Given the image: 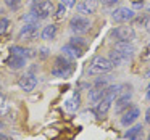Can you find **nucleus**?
I'll return each instance as SVG.
<instances>
[{
    "label": "nucleus",
    "instance_id": "obj_1",
    "mask_svg": "<svg viewBox=\"0 0 150 140\" xmlns=\"http://www.w3.org/2000/svg\"><path fill=\"white\" fill-rule=\"evenodd\" d=\"M113 68H115L113 63L108 58H105V56H95V58L92 60L91 66H89L87 72L91 76H102V74H105V72H110Z\"/></svg>",
    "mask_w": 150,
    "mask_h": 140
},
{
    "label": "nucleus",
    "instance_id": "obj_2",
    "mask_svg": "<svg viewBox=\"0 0 150 140\" xmlns=\"http://www.w3.org/2000/svg\"><path fill=\"white\" fill-rule=\"evenodd\" d=\"M73 72V65L66 56H57L52 68V74L57 77H68Z\"/></svg>",
    "mask_w": 150,
    "mask_h": 140
},
{
    "label": "nucleus",
    "instance_id": "obj_3",
    "mask_svg": "<svg viewBox=\"0 0 150 140\" xmlns=\"http://www.w3.org/2000/svg\"><path fill=\"white\" fill-rule=\"evenodd\" d=\"M111 36L116 42H132L136 39V31L132 26H118Z\"/></svg>",
    "mask_w": 150,
    "mask_h": 140
},
{
    "label": "nucleus",
    "instance_id": "obj_4",
    "mask_svg": "<svg viewBox=\"0 0 150 140\" xmlns=\"http://www.w3.org/2000/svg\"><path fill=\"white\" fill-rule=\"evenodd\" d=\"M37 36H39V26H37V23H26L21 27L20 32H18V40H21V42H31Z\"/></svg>",
    "mask_w": 150,
    "mask_h": 140
},
{
    "label": "nucleus",
    "instance_id": "obj_5",
    "mask_svg": "<svg viewBox=\"0 0 150 140\" xmlns=\"http://www.w3.org/2000/svg\"><path fill=\"white\" fill-rule=\"evenodd\" d=\"M69 27H71V31L76 32V34H86L89 29H91V21H89L87 18H84L82 15H78V16L71 18Z\"/></svg>",
    "mask_w": 150,
    "mask_h": 140
},
{
    "label": "nucleus",
    "instance_id": "obj_6",
    "mask_svg": "<svg viewBox=\"0 0 150 140\" xmlns=\"http://www.w3.org/2000/svg\"><path fill=\"white\" fill-rule=\"evenodd\" d=\"M55 7H53L52 0H42L40 4H37L36 7H33V13L37 16V20H45L53 13Z\"/></svg>",
    "mask_w": 150,
    "mask_h": 140
},
{
    "label": "nucleus",
    "instance_id": "obj_7",
    "mask_svg": "<svg viewBox=\"0 0 150 140\" xmlns=\"http://www.w3.org/2000/svg\"><path fill=\"white\" fill-rule=\"evenodd\" d=\"M111 18L116 23H127V21H131L134 18V10L132 8H127V7H120L113 11Z\"/></svg>",
    "mask_w": 150,
    "mask_h": 140
},
{
    "label": "nucleus",
    "instance_id": "obj_8",
    "mask_svg": "<svg viewBox=\"0 0 150 140\" xmlns=\"http://www.w3.org/2000/svg\"><path fill=\"white\" fill-rule=\"evenodd\" d=\"M18 85H20V89L24 90V92H33L34 89H36V85H37V79L34 77V76H31V74L21 76V77L18 79Z\"/></svg>",
    "mask_w": 150,
    "mask_h": 140
},
{
    "label": "nucleus",
    "instance_id": "obj_9",
    "mask_svg": "<svg viewBox=\"0 0 150 140\" xmlns=\"http://www.w3.org/2000/svg\"><path fill=\"white\" fill-rule=\"evenodd\" d=\"M76 10H78V13L82 15V16L95 13V10H97V0H84V2H81V4L76 7Z\"/></svg>",
    "mask_w": 150,
    "mask_h": 140
},
{
    "label": "nucleus",
    "instance_id": "obj_10",
    "mask_svg": "<svg viewBox=\"0 0 150 140\" xmlns=\"http://www.w3.org/2000/svg\"><path fill=\"white\" fill-rule=\"evenodd\" d=\"M139 116H140V110H139V108H137V106H131L129 110L123 114V117H121V124H123V126H131V124L136 122Z\"/></svg>",
    "mask_w": 150,
    "mask_h": 140
},
{
    "label": "nucleus",
    "instance_id": "obj_11",
    "mask_svg": "<svg viewBox=\"0 0 150 140\" xmlns=\"http://www.w3.org/2000/svg\"><path fill=\"white\" fill-rule=\"evenodd\" d=\"M115 52H118L120 55H123L126 60H129L134 55V45L131 42H116L115 44Z\"/></svg>",
    "mask_w": 150,
    "mask_h": 140
},
{
    "label": "nucleus",
    "instance_id": "obj_12",
    "mask_svg": "<svg viewBox=\"0 0 150 140\" xmlns=\"http://www.w3.org/2000/svg\"><path fill=\"white\" fill-rule=\"evenodd\" d=\"M7 66L10 69H21V68H24V65H26V58H23V56H20V55H15V53H11L10 56L7 58Z\"/></svg>",
    "mask_w": 150,
    "mask_h": 140
},
{
    "label": "nucleus",
    "instance_id": "obj_13",
    "mask_svg": "<svg viewBox=\"0 0 150 140\" xmlns=\"http://www.w3.org/2000/svg\"><path fill=\"white\" fill-rule=\"evenodd\" d=\"M110 106H111V101L107 100V98H102L97 103V106H95V114L98 117H105L108 114V111H110Z\"/></svg>",
    "mask_w": 150,
    "mask_h": 140
},
{
    "label": "nucleus",
    "instance_id": "obj_14",
    "mask_svg": "<svg viewBox=\"0 0 150 140\" xmlns=\"http://www.w3.org/2000/svg\"><path fill=\"white\" fill-rule=\"evenodd\" d=\"M62 52H63V56H66V58H79L84 50H81V49H78V47L68 44V45H65L62 49Z\"/></svg>",
    "mask_w": 150,
    "mask_h": 140
},
{
    "label": "nucleus",
    "instance_id": "obj_15",
    "mask_svg": "<svg viewBox=\"0 0 150 140\" xmlns=\"http://www.w3.org/2000/svg\"><path fill=\"white\" fill-rule=\"evenodd\" d=\"M142 124H136L134 127H131V129H127L126 132V139L127 140H142Z\"/></svg>",
    "mask_w": 150,
    "mask_h": 140
},
{
    "label": "nucleus",
    "instance_id": "obj_16",
    "mask_svg": "<svg viewBox=\"0 0 150 140\" xmlns=\"http://www.w3.org/2000/svg\"><path fill=\"white\" fill-rule=\"evenodd\" d=\"M105 89L107 87H94L89 90V100L94 101V103H98L102 98H105Z\"/></svg>",
    "mask_w": 150,
    "mask_h": 140
},
{
    "label": "nucleus",
    "instance_id": "obj_17",
    "mask_svg": "<svg viewBox=\"0 0 150 140\" xmlns=\"http://www.w3.org/2000/svg\"><path fill=\"white\" fill-rule=\"evenodd\" d=\"M10 52L15 53V55L23 56V58H33V56L36 55V53H34V50L26 49V47H20V45H13V47L10 49Z\"/></svg>",
    "mask_w": 150,
    "mask_h": 140
},
{
    "label": "nucleus",
    "instance_id": "obj_18",
    "mask_svg": "<svg viewBox=\"0 0 150 140\" xmlns=\"http://www.w3.org/2000/svg\"><path fill=\"white\" fill-rule=\"evenodd\" d=\"M121 89H123V85H110V87H107L105 89V98L110 100V101H113L115 98H118L120 94L123 92Z\"/></svg>",
    "mask_w": 150,
    "mask_h": 140
},
{
    "label": "nucleus",
    "instance_id": "obj_19",
    "mask_svg": "<svg viewBox=\"0 0 150 140\" xmlns=\"http://www.w3.org/2000/svg\"><path fill=\"white\" fill-rule=\"evenodd\" d=\"M40 37H42L44 40H53L57 37V26L55 24H49V26H45L42 29V32H40Z\"/></svg>",
    "mask_w": 150,
    "mask_h": 140
},
{
    "label": "nucleus",
    "instance_id": "obj_20",
    "mask_svg": "<svg viewBox=\"0 0 150 140\" xmlns=\"http://www.w3.org/2000/svg\"><path fill=\"white\" fill-rule=\"evenodd\" d=\"M79 105H81V98H79L78 92H74V94H73V97L66 100L65 106H66V110H68V111H76L79 108Z\"/></svg>",
    "mask_w": 150,
    "mask_h": 140
},
{
    "label": "nucleus",
    "instance_id": "obj_21",
    "mask_svg": "<svg viewBox=\"0 0 150 140\" xmlns=\"http://www.w3.org/2000/svg\"><path fill=\"white\" fill-rule=\"evenodd\" d=\"M108 60L113 63V66H121V65H124V63L127 61V60L124 58L123 55H120V53L115 52V50H111V52H110V56H108Z\"/></svg>",
    "mask_w": 150,
    "mask_h": 140
},
{
    "label": "nucleus",
    "instance_id": "obj_22",
    "mask_svg": "<svg viewBox=\"0 0 150 140\" xmlns=\"http://www.w3.org/2000/svg\"><path fill=\"white\" fill-rule=\"evenodd\" d=\"M69 44L78 47V49H81V50H86V47H87V42H86L84 39H81V37H73V39L69 40Z\"/></svg>",
    "mask_w": 150,
    "mask_h": 140
},
{
    "label": "nucleus",
    "instance_id": "obj_23",
    "mask_svg": "<svg viewBox=\"0 0 150 140\" xmlns=\"http://www.w3.org/2000/svg\"><path fill=\"white\" fill-rule=\"evenodd\" d=\"M5 2V5H7L10 10H13V11H16L18 8L23 5V0H4Z\"/></svg>",
    "mask_w": 150,
    "mask_h": 140
},
{
    "label": "nucleus",
    "instance_id": "obj_24",
    "mask_svg": "<svg viewBox=\"0 0 150 140\" xmlns=\"http://www.w3.org/2000/svg\"><path fill=\"white\" fill-rule=\"evenodd\" d=\"M149 16H139V18H132V26H145Z\"/></svg>",
    "mask_w": 150,
    "mask_h": 140
},
{
    "label": "nucleus",
    "instance_id": "obj_25",
    "mask_svg": "<svg viewBox=\"0 0 150 140\" xmlns=\"http://www.w3.org/2000/svg\"><path fill=\"white\" fill-rule=\"evenodd\" d=\"M8 26H10V20H7V18H2V20H0V36L7 32V31H8Z\"/></svg>",
    "mask_w": 150,
    "mask_h": 140
},
{
    "label": "nucleus",
    "instance_id": "obj_26",
    "mask_svg": "<svg viewBox=\"0 0 150 140\" xmlns=\"http://www.w3.org/2000/svg\"><path fill=\"white\" fill-rule=\"evenodd\" d=\"M65 15H66V7H65V5H63V4H60V7L57 8L55 18H57V20H62V18L65 16Z\"/></svg>",
    "mask_w": 150,
    "mask_h": 140
},
{
    "label": "nucleus",
    "instance_id": "obj_27",
    "mask_svg": "<svg viewBox=\"0 0 150 140\" xmlns=\"http://www.w3.org/2000/svg\"><path fill=\"white\" fill-rule=\"evenodd\" d=\"M140 60H142V61H149L150 60V45H147L145 49H144V52L140 53Z\"/></svg>",
    "mask_w": 150,
    "mask_h": 140
},
{
    "label": "nucleus",
    "instance_id": "obj_28",
    "mask_svg": "<svg viewBox=\"0 0 150 140\" xmlns=\"http://www.w3.org/2000/svg\"><path fill=\"white\" fill-rule=\"evenodd\" d=\"M21 20H24L26 23H37V16L33 13V11H31L29 15H26V16H21Z\"/></svg>",
    "mask_w": 150,
    "mask_h": 140
},
{
    "label": "nucleus",
    "instance_id": "obj_29",
    "mask_svg": "<svg viewBox=\"0 0 150 140\" xmlns=\"http://www.w3.org/2000/svg\"><path fill=\"white\" fill-rule=\"evenodd\" d=\"M62 4L65 5L66 8H68V7H73V5L76 4V0H62Z\"/></svg>",
    "mask_w": 150,
    "mask_h": 140
},
{
    "label": "nucleus",
    "instance_id": "obj_30",
    "mask_svg": "<svg viewBox=\"0 0 150 140\" xmlns=\"http://www.w3.org/2000/svg\"><path fill=\"white\" fill-rule=\"evenodd\" d=\"M4 106H5V97L2 94H0V113H2V110H4Z\"/></svg>",
    "mask_w": 150,
    "mask_h": 140
},
{
    "label": "nucleus",
    "instance_id": "obj_31",
    "mask_svg": "<svg viewBox=\"0 0 150 140\" xmlns=\"http://www.w3.org/2000/svg\"><path fill=\"white\" fill-rule=\"evenodd\" d=\"M132 7H134V8H142V7H144V2H142V0H140V2H134Z\"/></svg>",
    "mask_w": 150,
    "mask_h": 140
},
{
    "label": "nucleus",
    "instance_id": "obj_32",
    "mask_svg": "<svg viewBox=\"0 0 150 140\" xmlns=\"http://www.w3.org/2000/svg\"><path fill=\"white\" fill-rule=\"evenodd\" d=\"M145 121H147V124H150V108L147 110V113H145Z\"/></svg>",
    "mask_w": 150,
    "mask_h": 140
},
{
    "label": "nucleus",
    "instance_id": "obj_33",
    "mask_svg": "<svg viewBox=\"0 0 150 140\" xmlns=\"http://www.w3.org/2000/svg\"><path fill=\"white\" fill-rule=\"evenodd\" d=\"M118 2H120V0H110V2L107 4V7H113V5H116Z\"/></svg>",
    "mask_w": 150,
    "mask_h": 140
},
{
    "label": "nucleus",
    "instance_id": "obj_34",
    "mask_svg": "<svg viewBox=\"0 0 150 140\" xmlns=\"http://www.w3.org/2000/svg\"><path fill=\"white\" fill-rule=\"evenodd\" d=\"M145 27H147V31H150V16H149V20H147V24H145Z\"/></svg>",
    "mask_w": 150,
    "mask_h": 140
},
{
    "label": "nucleus",
    "instance_id": "obj_35",
    "mask_svg": "<svg viewBox=\"0 0 150 140\" xmlns=\"http://www.w3.org/2000/svg\"><path fill=\"white\" fill-rule=\"evenodd\" d=\"M40 2H42V0H33V7H36V5L40 4Z\"/></svg>",
    "mask_w": 150,
    "mask_h": 140
},
{
    "label": "nucleus",
    "instance_id": "obj_36",
    "mask_svg": "<svg viewBox=\"0 0 150 140\" xmlns=\"http://www.w3.org/2000/svg\"><path fill=\"white\" fill-rule=\"evenodd\" d=\"M97 2H100V4H103V5H107L108 2H110V0H97Z\"/></svg>",
    "mask_w": 150,
    "mask_h": 140
},
{
    "label": "nucleus",
    "instance_id": "obj_37",
    "mask_svg": "<svg viewBox=\"0 0 150 140\" xmlns=\"http://www.w3.org/2000/svg\"><path fill=\"white\" fill-rule=\"evenodd\" d=\"M0 140H10L7 135H0Z\"/></svg>",
    "mask_w": 150,
    "mask_h": 140
},
{
    "label": "nucleus",
    "instance_id": "obj_38",
    "mask_svg": "<svg viewBox=\"0 0 150 140\" xmlns=\"http://www.w3.org/2000/svg\"><path fill=\"white\" fill-rule=\"evenodd\" d=\"M147 98L150 100V89H149V92H147Z\"/></svg>",
    "mask_w": 150,
    "mask_h": 140
},
{
    "label": "nucleus",
    "instance_id": "obj_39",
    "mask_svg": "<svg viewBox=\"0 0 150 140\" xmlns=\"http://www.w3.org/2000/svg\"><path fill=\"white\" fill-rule=\"evenodd\" d=\"M147 77H150V69H149V72H147Z\"/></svg>",
    "mask_w": 150,
    "mask_h": 140
},
{
    "label": "nucleus",
    "instance_id": "obj_40",
    "mask_svg": "<svg viewBox=\"0 0 150 140\" xmlns=\"http://www.w3.org/2000/svg\"><path fill=\"white\" fill-rule=\"evenodd\" d=\"M149 89H150V84H149Z\"/></svg>",
    "mask_w": 150,
    "mask_h": 140
},
{
    "label": "nucleus",
    "instance_id": "obj_41",
    "mask_svg": "<svg viewBox=\"0 0 150 140\" xmlns=\"http://www.w3.org/2000/svg\"><path fill=\"white\" fill-rule=\"evenodd\" d=\"M149 140H150V137H149Z\"/></svg>",
    "mask_w": 150,
    "mask_h": 140
},
{
    "label": "nucleus",
    "instance_id": "obj_42",
    "mask_svg": "<svg viewBox=\"0 0 150 140\" xmlns=\"http://www.w3.org/2000/svg\"><path fill=\"white\" fill-rule=\"evenodd\" d=\"M149 11H150V8H149Z\"/></svg>",
    "mask_w": 150,
    "mask_h": 140
}]
</instances>
